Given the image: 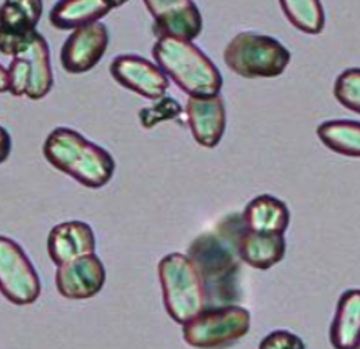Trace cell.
<instances>
[{
    "mask_svg": "<svg viewBox=\"0 0 360 349\" xmlns=\"http://www.w3.org/2000/svg\"><path fill=\"white\" fill-rule=\"evenodd\" d=\"M259 349H306L300 336L288 330H274L259 343Z\"/></svg>",
    "mask_w": 360,
    "mask_h": 349,
    "instance_id": "25",
    "label": "cell"
},
{
    "mask_svg": "<svg viewBox=\"0 0 360 349\" xmlns=\"http://www.w3.org/2000/svg\"><path fill=\"white\" fill-rule=\"evenodd\" d=\"M224 62L243 78H276L287 70L291 53L280 40L271 36L240 32L226 44Z\"/></svg>",
    "mask_w": 360,
    "mask_h": 349,
    "instance_id": "5",
    "label": "cell"
},
{
    "mask_svg": "<svg viewBox=\"0 0 360 349\" xmlns=\"http://www.w3.org/2000/svg\"><path fill=\"white\" fill-rule=\"evenodd\" d=\"M109 46V31L102 22L72 29L60 48L62 68L68 74H86L103 59Z\"/></svg>",
    "mask_w": 360,
    "mask_h": 349,
    "instance_id": "8",
    "label": "cell"
},
{
    "mask_svg": "<svg viewBox=\"0 0 360 349\" xmlns=\"http://www.w3.org/2000/svg\"><path fill=\"white\" fill-rule=\"evenodd\" d=\"M106 284L103 261L94 254L83 256L59 265L55 276L58 292L67 299L83 301L99 294Z\"/></svg>",
    "mask_w": 360,
    "mask_h": 349,
    "instance_id": "11",
    "label": "cell"
},
{
    "mask_svg": "<svg viewBox=\"0 0 360 349\" xmlns=\"http://www.w3.org/2000/svg\"><path fill=\"white\" fill-rule=\"evenodd\" d=\"M187 122L194 141L205 148H215L226 128V110L224 98L188 97L186 103Z\"/></svg>",
    "mask_w": 360,
    "mask_h": 349,
    "instance_id": "13",
    "label": "cell"
},
{
    "mask_svg": "<svg viewBox=\"0 0 360 349\" xmlns=\"http://www.w3.org/2000/svg\"><path fill=\"white\" fill-rule=\"evenodd\" d=\"M9 91V74L8 70L4 68L2 63H0V94Z\"/></svg>",
    "mask_w": 360,
    "mask_h": 349,
    "instance_id": "27",
    "label": "cell"
},
{
    "mask_svg": "<svg viewBox=\"0 0 360 349\" xmlns=\"http://www.w3.org/2000/svg\"><path fill=\"white\" fill-rule=\"evenodd\" d=\"M115 9L110 0H58L49 15L58 29H75L99 22Z\"/></svg>",
    "mask_w": 360,
    "mask_h": 349,
    "instance_id": "19",
    "label": "cell"
},
{
    "mask_svg": "<svg viewBox=\"0 0 360 349\" xmlns=\"http://www.w3.org/2000/svg\"><path fill=\"white\" fill-rule=\"evenodd\" d=\"M8 74H9V93L15 97L27 96L30 81H31V66L24 55L16 53L12 56Z\"/></svg>",
    "mask_w": 360,
    "mask_h": 349,
    "instance_id": "24",
    "label": "cell"
},
{
    "mask_svg": "<svg viewBox=\"0 0 360 349\" xmlns=\"http://www.w3.org/2000/svg\"><path fill=\"white\" fill-rule=\"evenodd\" d=\"M241 228L240 214L228 216L215 232L200 235L188 249V256L203 277L207 301L214 307L234 304L240 296L237 238Z\"/></svg>",
    "mask_w": 360,
    "mask_h": 349,
    "instance_id": "1",
    "label": "cell"
},
{
    "mask_svg": "<svg viewBox=\"0 0 360 349\" xmlns=\"http://www.w3.org/2000/svg\"><path fill=\"white\" fill-rule=\"evenodd\" d=\"M153 18V31L159 36L194 40L202 34L203 18L193 0H143Z\"/></svg>",
    "mask_w": 360,
    "mask_h": 349,
    "instance_id": "10",
    "label": "cell"
},
{
    "mask_svg": "<svg viewBox=\"0 0 360 349\" xmlns=\"http://www.w3.org/2000/svg\"><path fill=\"white\" fill-rule=\"evenodd\" d=\"M360 341V289L341 294L330 326V342L334 349H356Z\"/></svg>",
    "mask_w": 360,
    "mask_h": 349,
    "instance_id": "18",
    "label": "cell"
},
{
    "mask_svg": "<svg viewBox=\"0 0 360 349\" xmlns=\"http://www.w3.org/2000/svg\"><path fill=\"white\" fill-rule=\"evenodd\" d=\"M110 75L120 86L147 100L165 97L169 79L159 66L139 55H120L110 63Z\"/></svg>",
    "mask_w": 360,
    "mask_h": 349,
    "instance_id": "9",
    "label": "cell"
},
{
    "mask_svg": "<svg viewBox=\"0 0 360 349\" xmlns=\"http://www.w3.org/2000/svg\"><path fill=\"white\" fill-rule=\"evenodd\" d=\"M237 251L240 260L256 270H269L275 264L281 263L287 244L284 235L259 234L245 229L244 225L237 238Z\"/></svg>",
    "mask_w": 360,
    "mask_h": 349,
    "instance_id": "15",
    "label": "cell"
},
{
    "mask_svg": "<svg viewBox=\"0 0 360 349\" xmlns=\"http://www.w3.org/2000/svg\"><path fill=\"white\" fill-rule=\"evenodd\" d=\"M163 307L169 317L184 324L207 308V291L194 260L183 253H171L158 264Z\"/></svg>",
    "mask_w": 360,
    "mask_h": 349,
    "instance_id": "4",
    "label": "cell"
},
{
    "mask_svg": "<svg viewBox=\"0 0 360 349\" xmlns=\"http://www.w3.org/2000/svg\"><path fill=\"white\" fill-rule=\"evenodd\" d=\"M356 349H360V341H359V343H357V346H356Z\"/></svg>",
    "mask_w": 360,
    "mask_h": 349,
    "instance_id": "29",
    "label": "cell"
},
{
    "mask_svg": "<svg viewBox=\"0 0 360 349\" xmlns=\"http://www.w3.org/2000/svg\"><path fill=\"white\" fill-rule=\"evenodd\" d=\"M252 315L237 304L207 307L183 324V338L195 349H224L249 334Z\"/></svg>",
    "mask_w": 360,
    "mask_h": 349,
    "instance_id": "6",
    "label": "cell"
},
{
    "mask_svg": "<svg viewBox=\"0 0 360 349\" xmlns=\"http://www.w3.org/2000/svg\"><path fill=\"white\" fill-rule=\"evenodd\" d=\"M43 156L56 171L90 190L108 185L117 168L108 150L68 126H58L47 136Z\"/></svg>",
    "mask_w": 360,
    "mask_h": 349,
    "instance_id": "2",
    "label": "cell"
},
{
    "mask_svg": "<svg viewBox=\"0 0 360 349\" xmlns=\"http://www.w3.org/2000/svg\"><path fill=\"white\" fill-rule=\"evenodd\" d=\"M12 152V138L11 134L6 131V128H4L0 125V164L5 163Z\"/></svg>",
    "mask_w": 360,
    "mask_h": 349,
    "instance_id": "26",
    "label": "cell"
},
{
    "mask_svg": "<svg viewBox=\"0 0 360 349\" xmlns=\"http://www.w3.org/2000/svg\"><path fill=\"white\" fill-rule=\"evenodd\" d=\"M0 294L13 305H31L40 298L41 282L24 248L0 235Z\"/></svg>",
    "mask_w": 360,
    "mask_h": 349,
    "instance_id": "7",
    "label": "cell"
},
{
    "mask_svg": "<svg viewBox=\"0 0 360 349\" xmlns=\"http://www.w3.org/2000/svg\"><path fill=\"white\" fill-rule=\"evenodd\" d=\"M287 21L304 34L318 36L325 28L321 0H278Z\"/></svg>",
    "mask_w": 360,
    "mask_h": 349,
    "instance_id": "21",
    "label": "cell"
},
{
    "mask_svg": "<svg viewBox=\"0 0 360 349\" xmlns=\"http://www.w3.org/2000/svg\"><path fill=\"white\" fill-rule=\"evenodd\" d=\"M181 106L178 105L176 100H174L172 97H162L156 100L153 106L140 110V122L144 128L150 129L159 122L175 119L176 116L181 114Z\"/></svg>",
    "mask_w": 360,
    "mask_h": 349,
    "instance_id": "23",
    "label": "cell"
},
{
    "mask_svg": "<svg viewBox=\"0 0 360 349\" xmlns=\"http://www.w3.org/2000/svg\"><path fill=\"white\" fill-rule=\"evenodd\" d=\"M241 219L244 228L249 230L259 232V234L284 235L290 226L291 214L283 199L269 194H262L255 197L244 207Z\"/></svg>",
    "mask_w": 360,
    "mask_h": 349,
    "instance_id": "16",
    "label": "cell"
},
{
    "mask_svg": "<svg viewBox=\"0 0 360 349\" xmlns=\"http://www.w3.org/2000/svg\"><path fill=\"white\" fill-rule=\"evenodd\" d=\"M96 253L93 228L83 220H67L52 228L47 237V254L58 265Z\"/></svg>",
    "mask_w": 360,
    "mask_h": 349,
    "instance_id": "14",
    "label": "cell"
},
{
    "mask_svg": "<svg viewBox=\"0 0 360 349\" xmlns=\"http://www.w3.org/2000/svg\"><path fill=\"white\" fill-rule=\"evenodd\" d=\"M334 97L341 106L360 114V68H349L337 77Z\"/></svg>",
    "mask_w": 360,
    "mask_h": 349,
    "instance_id": "22",
    "label": "cell"
},
{
    "mask_svg": "<svg viewBox=\"0 0 360 349\" xmlns=\"http://www.w3.org/2000/svg\"><path fill=\"white\" fill-rule=\"evenodd\" d=\"M43 0H4L0 5V53L13 56L37 31Z\"/></svg>",
    "mask_w": 360,
    "mask_h": 349,
    "instance_id": "12",
    "label": "cell"
},
{
    "mask_svg": "<svg viewBox=\"0 0 360 349\" xmlns=\"http://www.w3.org/2000/svg\"><path fill=\"white\" fill-rule=\"evenodd\" d=\"M316 136L331 152L360 159V122L349 119L326 121L316 128Z\"/></svg>",
    "mask_w": 360,
    "mask_h": 349,
    "instance_id": "20",
    "label": "cell"
},
{
    "mask_svg": "<svg viewBox=\"0 0 360 349\" xmlns=\"http://www.w3.org/2000/svg\"><path fill=\"white\" fill-rule=\"evenodd\" d=\"M110 2L113 4V6L115 8H120V6H122V5H125L128 0H110Z\"/></svg>",
    "mask_w": 360,
    "mask_h": 349,
    "instance_id": "28",
    "label": "cell"
},
{
    "mask_svg": "<svg viewBox=\"0 0 360 349\" xmlns=\"http://www.w3.org/2000/svg\"><path fill=\"white\" fill-rule=\"evenodd\" d=\"M152 55L163 74L188 97H212L221 93L224 79L219 70L191 40L159 36Z\"/></svg>",
    "mask_w": 360,
    "mask_h": 349,
    "instance_id": "3",
    "label": "cell"
},
{
    "mask_svg": "<svg viewBox=\"0 0 360 349\" xmlns=\"http://www.w3.org/2000/svg\"><path fill=\"white\" fill-rule=\"evenodd\" d=\"M16 53L24 55L31 66V81L27 97L30 100L44 98L53 88L51 50H49L46 39L39 31L32 32L30 39L20 47Z\"/></svg>",
    "mask_w": 360,
    "mask_h": 349,
    "instance_id": "17",
    "label": "cell"
}]
</instances>
